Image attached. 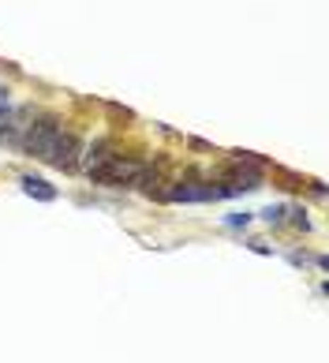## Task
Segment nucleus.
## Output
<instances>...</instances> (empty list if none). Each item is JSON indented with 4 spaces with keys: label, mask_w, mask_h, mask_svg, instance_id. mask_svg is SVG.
<instances>
[{
    "label": "nucleus",
    "mask_w": 329,
    "mask_h": 363,
    "mask_svg": "<svg viewBox=\"0 0 329 363\" xmlns=\"http://www.w3.org/2000/svg\"><path fill=\"white\" fill-rule=\"evenodd\" d=\"M23 150L30 154V158L49 161V165H57V168H75V161H79L75 135H68L64 127H57V120H42V124L26 127Z\"/></svg>",
    "instance_id": "nucleus-1"
},
{
    "label": "nucleus",
    "mask_w": 329,
    "mask_h": 363,
    "mask_svg": "<svg viewBox=\"0 0 329 363\" xmlns=\"http://www.w3.org/2000/svg\"><path fill=\"white\" fill-rule=\"evenodd\" d=\"M19 184H23V191H26L30 199H42V202H52V199H57V188L45 184V180H37V176H23Z\"/></svg>",
    "instance_id": "nucleus-4"
},
{
    "label": "nucleus",
    "mask_w": 329,
    "mask_h": 363,
    "mask_svg": "<svg viewBox=\"0 0 329 363\" xmlns=\"http://www.w3.org/2000/svg\"><path fill=\"white\" fill-rule=\"evenodd\" d=\"M251 217H255V214H247V210H243V214H229L225 225H229V229H243V225H251Z\"/></svg>",
    "instance_id": "nucleus-6"
},
{
    "label": "nucleus",
    "mask_w": 329,
    "mask_h": 363,
    "mask_svg": "<svg viewBox=\"0 0 329 363\" xmlns=\"http://www.w3.org/2000/svg\"><path fill=\"white\" fill-rule=\"evenodd\" d=\"M165 199H173V202H209V199H221V195H217L214 184H206V188H199V184H176V188L165 191Z\"/></svg>",
    "instance_id": "nucleus-3"
},
{
    "label": "nucleus",
    "mask_w": 329,
    "mask_h": 363,
    "mask_svg": "<svg viewBox=\"0 0 329 363\" xmlns=\"http://www.w3.org/2000/svg\"><path fill=\"white\" fill-rule=\"evenodd\" d=\"M262 221L281 225V221H284V206H266V210H262Z\"/></svg>",
    "instance_id": "nucleus-5"
},
{
    "label": "nucleus",
    "mask_w": 329,
    "mask_h": 363,
    "mask_svg": "<svg viewBox=\"0 0 329 363\" xmlns=\"http://www.w3.org/2000/svg\"><path fill=\"white\" fill-rule=\"evenodd\" d=\"M8 109H11V98H8V90H4V86H0V116H4Z\"/></svg>",
    "instance_id": "nucleus-7"
},
{
    "label": "nucleus",
    "mask_w": 329,
    "mask_h": 363,
    "mask_svg": "<svg viewBox=\"0 0 329 363\" xmlns=\"http://www.w3.org/2000/svg\"><path fill=\"white\" fill-rule=\"evenodd\" d=\"M292 221H296V229H304V232L311 229V221H307V217H304V210H296V217H292Z\"/></svg>",
    "instance_id": "nucleus-8"
},
{
    "label": "nucleus",
    "mask_w": 329,
    "mask_h": 363,
    "mask_svg": "<svg viewBox=\"0 0 329 363\" xmlns=\"http://www.w3.org/2000/svg\"><path fill=\"white\" fill-rule=\"evenodd\" d=\"M90 176H94L98 184H109V188L139 184L142 161H135V158H120V154H109V158H101L98 165H90Z\"/></svg>",
    "instance_id": "nucleus-2"
}]
</instances>
